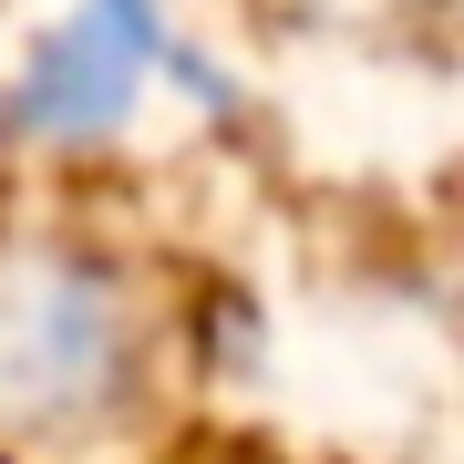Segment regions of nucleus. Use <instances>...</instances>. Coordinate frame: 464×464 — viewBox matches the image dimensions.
Masks as SVG:
<instances>
[{
	"label": "nucleus",
	"instance_id": "1",
	"mask_svg": "<svg viewBox=\"0 0 464 464\" xmlns=\"http://www.w3.org/2000/svg\"><path fill=\"white\" fill-rule=\"evenodd\" d=\"M237 279L124 176H0V464H166L237 413Z\"/></svg>",
	"mask_w": 464,
	"mask_h": 464
},
{
	"label": "nucleus",
	"instance_id": "2",
	"mask_svg": "<svg viewBox=\"0 0 464 464\" xmlns=\"http://www.w3.org/2000/svg\"><path fill=\"white\" fill-rule=\"evenodd\" d=\"M413 279H423V310L444 320V341L464 351V155H444L413 186Z\"/></svg>",
	"mask_w": 464,
	"mask_h": 464
},
{
	"label": "nucleus",
	"instance_id": "3",
	"mask_svg": "<svg viewBox=\"0 0 464 464\" xmlns=\"http://www.w3.org/2000/svg\"><path fill=\"white\" fill-rule=\"evenodd\" d=\"M166 464H372L362 444H341V433H310V423H289V413H217L207 433H186V444Z\"/></svg>",
	"mask_w": 464,
	"mask_h": 464
}]
</instances>
